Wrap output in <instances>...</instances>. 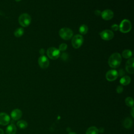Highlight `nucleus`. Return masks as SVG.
<instances>
[{
    "label": "nucleus",
    "mask_w": 134,
    "mask_h": 134,
    "mask_svg": "<svg viewBox=\"0 0 134 134\" xmlns=\"http://www.w3.org/2000/svg\"><path fill=\"white\" fill-rule=\"evenodd\" d=\"M134 59L130 58L128 60L126 63V70L127 72L130 74H133L134 73Z\"/></svg>",
    "instance_id": "obj_11"
},
{
    "label": "nucleus",
    "mask_w": 134,
    "mask_h": 134,
    "mask_svg": "<svg viewBox=\"0 0 134 134\" xmlns=\"http://www.w3.org/2000/svg\"><path fill=\"white\" fill-rule=\"evenodd\" d=\"M84 41L83 37L80 35H75L72 39V44L75 49L79 48L82 44Z\"/></svg>",
    "instance_id": "obj_6"
},
{
    "label": "nucleus",
    "mask_w": 134,
    "mask_h": 134,
    "mask_svg": "<svg viewBox=\"0 0 134 134\" xmlns=\"http://www.w3.org/2000/svg\"><path fill=\"white\" fill-rule=\"evenodd\" d=\"M99 130L95 126H92L88 128L86 132V134H98Z\"/></svg>",
    "instance_id": "obj_17"
},
{
    "label": "nucleus",
    "mask_w": 134,
    "mask_h": 134,
    "mask_svg": "<svg viewBox=\"0 0 134 134\" xmlns=\"http://www.w3.org/2000/svg\"><path fill=\"white\" fill-rule=\"evenodd\" d=\"M17 126L20 129H25L28 126L27 122L24 120H21L17 122Z\"/></svg>",
    "instance_id": "obj_18"
},
{
    "label": "nucleus",
    "mask_w": 134,
    "mask_h": 134,
    "mask_svg": "<svg viewBox=\"0 0 134 134\" xmlns=\"http://www.w3.org/2000/svg\"><path fill=\"white\" fill-rule=\"evenodd\" d=\"M61 58H62V59H63V60H67L68 59V54L67 53H63L62 54V55H61Z\"/></svg>",
    "instance_id": "obj_25"
},
{
    "label": "nucleus",
    "mask_w": 134,
    "mask_h": 134,
    "mask_svg": "<svg viewBox=\"0 0 134 134\" xmlns=\"http://www.w3.org/2000/svg\"><path fill=\"white\" fill-rule=\"evenodd\" d=\"M101 16L103 19L108 20L113 17L114 13L110 9H106L102 12Z\"/></svg>",
    "instance_id": "obj_12"
},
{
    "label": "nucleus",
    "mask_w": 134,
    "mask_h": 134,
    "mask_svg": "<svg viewBox=\"0 0 134 134\" xmlns=\"http://www.w3.org/2000/svg\"><path fill=\"white\" fill-rule=\"evenodd\" d=\"M118 72L115 70H110L108 71L106 74V79L110 82L114 81L117 78L118 76Z\"/></svg>",
    "instance_id": "obj_8"
},
{
    "label": "nucleus",
    "mask_w": 134,
    "mask_h": 134,
    "mask_svg": "<svg viewBox=\"0 0 134 134\" xmlns=\"http://www.w3.org/2000/svg\"><path fill=\"white\" fill-rule=\"evenodd\" d=\"M131 82V79L128 76H124L122 77L120 80V83L122 85H127Z\"/></svg>",
    "instance_id": "obj_16"
},
{
    "label": "nucleus",
    "mask_w": 134,
    "mask_h": 134,
    "mask_svg": "<svg viewBox=\"0 0 134 134\" xmlns=\"http://www.w3.org/2000/svg\"><path fill=\"white\" fill-rule=\"evenodd\" d=\"M16 127L14 124H10L8 125L6 129V134H16Z\"/></svg>",
    "instance_id": "obj_14"
},
{
    "label": "nucleus",
    "mask_w": 134,
    "mask_h": 134,
    "mask_svg": "<svg viewBox=\"0 0 134 134\" xmlns=\"http://www.w3.org/2000/svg\"><path fill=\"white\" fill-rule=\"evenodd\" d=\"M47 54L48 57L51 59L56 60L60 57V51L55 47H51L47 50Z\"/></svg>",
    "instance_id": "obj_4"
},
{
    "label": "nucleus",
    "mask_w": 134,
    "mask_h": 134,
    "mask_svg": "<svg viewBox=\"0 0 134 134\" xmlns=\"http://www.w3.org/2000/svg\"><path fill=\"white\" fill-rule=\"evenodd\" d=\"M67 45L65 43H61L60 46H59V50L60 51H65L66 49H67Z\"/></svg>",
    "instance_id": "obj_23"
},
{
    "label": "nucleus",
    "mask_w": 134,
    "mask_h": 134,
    "mask_svg": "<svg viewBox=\"0 0 134 134\" xmlns=\"http://www.w3.org/2000/svg\"><path fill=\"white\" fill-rule=\"evenodd\" d=\"M0 134H4V131L0 128Z\"/></svg>",
    "instance_id": "obj_31"
},
{
    "label": "nucleus",
    "mask_w": 134,
    "mask_h": 134,
    "mask_svg": "<svg viewBox=\"0 0 134 134\" xmlns=\"http://www.w3.org/2000/svg\"><path fill=\"white\" fill-rule=\"evenodd\" d=\"M31 21V18L30 16L27 13L21 14L18 18V22L19 24L24 27L28 26L30 25Z\"/></svg>",
    "instance_id": "obj_2"
},
{
    "label": "nucleus",
    "mask_w": 134,
    "mask_h": 134,
    "mask_svg": "<svg viewBox=\"0 0 134 134\" xmlns=\"http://www.w3.org/2000/svg\"><path fill=\"white\" fill-rule=\"evenodd\" d=\"M118 28H119V27L116 24H114L111 26V29H112V30H113L114 31H117L118 29Z\"/></svg>",
    "instance_id": "obj_26"
},
{
    "label": "nucleus",
    "mask_w": 134,
    "mask_h": 134,
    "mask_svg": "<svg viewBox=\"0 0 134 134\" xmlns=\"http://www.w3.org/2000/svg\"><path fill=\"white\" fill-rule=\"evenodd\" d=\"M121 57L119 53L116 52L112 54L108 59V64L112 68H118L121 62Z\"/></svg>",
    "instance_id": "obj_1"
},
{
    "label": "nucleus",
    "mask_w": 134,
    "mask_h": 134,
    "mask_svg": "<svg viewBox=\"0 0 134 134\" xmlns=\"http://www.w3.org/2000/svg\"><path fill=\"white\" fill-rule=\"evenodd\" d=\"M88 31V27L85 25H81L79 28V32L82 34L85 35L86 34Z\"/></svg>",
    "instance_id": "obj_21"
},
{
    "label": "nucleus",
    "mask_w": 134,
    "mask_h": 134,
    "mask_svg": "<svg viewBox=\"0 0 134 134\" xmlns=\"http://www.w3.org/2000/svg\"><path fill=\"white\" fill-rule=\"evenodd\" d=\"M59 34L61 38L65 40H68L72 37L73 33L71 29L68 28H63L59 30Z\"/></svg>",
    "instance_id": "obj_3"
},
{
    "label": "nucleus",
    "mask_w": 134,
    "mask_h": 134,
    "mask_svg": "<svg viewBox=\"0 0 134 134\" xmlns=\"http://www.w3.org/2000/svg\"><path fill=\"white\" fill-rule=\"evenodd\" d=\"M122 125L125 128L127 129L131 128L132 126V119L129 117H127L125 118L122 122Z\"/></svg>",
    "instance_id": "obj_15"
},
{
    "label": "nucleus",
    "mask_w": 134,
    "mask_h": 134,
    "mask_svg": "<svg viewBox=\"0 0 134 134\" xmlns=\"http://www.w3.org/2000/svg\"><path fill=\"white\" fill-rule=\"evenodd\" d=\"M132 52L130 50H125L122 53V56L126 59L130 58L132 56Z\"/></svg>",
    "instance_id": "obj_20"
},
{
    "label": "nucleus",
    "mask_w": 134,
    "mask_h": 134,
    "mask_svg": "<svg viewBox=\"0 0 134 134\" xmlns=\"http://www.w3.org/2000/svg\"><path fill=\"white\" fill-rule=\"evenodd\" d=\"M119 28L121 32L127 33L131 29V24L129 20L124 19L121 22Z\"/></svg>",
    "instance_id": "obj_5"
},
{
    "label": "nucleus",
    "mask_w": 134,
    "mask_h": 134,
    "mask_svg": "<svg viewBox=\"0 0 134 134\" xmlns=\"http://www.w3.org/2000/svg\"><path fill=\"white\" fill-rule=\"evenodd\" d=\"M24 32V30L23 28H18L14 31V36L16 37H20L23 36Z\"/></svg>",
    "instance_id": "obj_19"
},
{
    "label": "nucleus",
    "mask_w": 134,
    "mask_h": 134,
    "mask_svg": "<svg viewBox=\"0 0 134 134\" xmlns=\"http://www.w3.org/2000/svg\"><path fill=\"white\" fill-rule=\"evenodd\" d=\"M10 122L9 116L5 113H0V125L6 126Z\"/></svg>",
    "instance_id": "obj_10"
},
{
    "label": "nucleus",
    "mask_w": 134,
    "mask_h": 134,
    "mask_svg": "<svg viewBox=\"0 0 134 134\" xmlns=\"http://www.w3.org/2000/svg\"><path fill=\"white\" fill-rule=\"evenodd\" d=\"M125 103L129 107H133V100L130 97H128L125 99Z\"/></svg>",
    "instance_id": "obj_22"
},
{
    "label": "nucleus",
    "mask_w": 134,
    "mask_h": 134,
    "mask_svg": "<svg viewBox=\"0 0 134 134\" xmlns=\"http://www.w3.org/2000/svg\"><path fill=\"white\" fill-rule=\"evenodd\" d=\"M21 0H15V1L16 2H19V1H20Z\"/></svg>",
    "instance_id": "obj_33"
},
{
    "label": "nucleus",
    "mask_w": 134,
    "mask_h": 134,
    "mask_svg": "<svg viewBox=\"0 0 134 134\" xmlns=\"http://www.w3.org/2000/svg\"><path fill=\"white\" fill-rule=\"evenodd\" d=\"M38 63L42 69H46L49 65L48 59L44 55H41L38 59Z\"/></svg>",
    "instance_id": "obj_9"
},
{
    "label": "nucleus",
    "mask_w": 134,
    "mask_h": 134,
    "mask_svg": "<svg viewBox=\"0 0 134 134\" xmlns=\"http://www.w3.org/2000/svg\"><path fill=\"white\" fill-rule=\"evenodd\" d=\"M118 74H119V76H122L124 74V72L122 70H120L119 73H118Z\"/></svg>",
    "instance_id": "obj_27"
},
{
    "label": "nucleus",
    "mask_w": 134,
    "mask_h": 134,
    "mask_svg": "<svg viewBox=\"0 0 134 134\" xmlns=\"http://www.w3.org/2000/svg\"><path fill=\"white\" fill-rule=\"evenodd\" d=\"M123 90H124V89H123L122 86H120V85L118 86L116 88V92L117 93H119V94L123 92Z\"/></svg>",
    "instance_id": "obj_24"
},
{
    "label": "nucleus",
    "mask_w": 134,
    "mask_h": 134,
    "mask_svg": "<svg viewBox=\"0 0 134 134\" xmlns=\"http://www.w3.org/2000/svg\"><path fill=\"white\" fill-rule=\"evenodd\" d=\"M95 14L96 15L98 16V15H99L101 14V13H100V12L99 10H96L95 12Z\"/></svg>",
    "instance_id": "obj_29"
},
{
    "label": "nucleus",
    "mask_w": 134,
    "mask_h": 134,
    "mask_svg": "<svg viewBox=\"0 0 134 134\" xmlns=\"http://www.w3.org/2000/svg\"><path fill=\"white\" fill-rule=\"evenodd\" d=\"M39 52H40V54H41V55H43V53H44V49H43V48L41 49L40 50V51H39Z\"/></svg>",
    "instance_id": "obj_30"
},
{
    "label": "nucleus",
    "mask_w": 134,
    "mask_h": 134,
    "mask_svg": "<svg viewBox=\"0 0 134 134\" xmlns=\"http://www.w3.org/2000/svg\"><path fill=\"white\" fill-rule=\"evenodd\" d=\"M22 116V111L18 109H15L10 113V116L14 120H17L19 119Z\"/></svg>",
    "instance_id": "obj_13"
},
{
    "label": "nucleus",
    "mask_w": 134,
    "mask_h": 134,
    "mask_svg": "<svg viewBox=\"0 0 134 134\" xmlns=\"http://www.w3.org/2000/svg\"><path fill=\"white\" fill-rule=\"evenodd\" d=\"M130 112H131V115L132 117H134V114H133V113H134V108H133V107H132V108H131V110H130Z\"/></svg>",
    "instance_id": "obj_28"
},
{
    "label": "nucleus",
    "mask_w": 134,
    "mask_h": 134,
    "mask_svg": "<svg viewBox=\"0 0 134 134\" xmlns=\"http://www.w3.org/2000/svg\"><path fill=\"white\" fill-rule=\"evenodd\" d=\"M69 134H77V133L75 132H70Z\"/></svg>",
    "instance_id": "obj_32"
},
{
    "label": "nucleus",
    "mask_w": 134,
    "mask_h": 134,
    "mask_svg": "<svg viewBox=\"0 0 134 134\" xmlns=\"http://www.w3.org/2000/svg\"><path fill=\"white\" fill-rule=\"evenodd\" d=\"M100 37L105 40H110L113 38L114 32L110 30H105L102 31L100 34Z\"/></svg>",
    "instance_id": "obj_7"
}]
</instances>
